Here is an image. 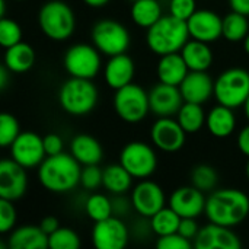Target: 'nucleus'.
<instances>
[{"instance_id":"obj_1","label":"nucleus","mask_w":249,"mask_h":249,"mask_svg":"<svg viewBox=\"0 0 249 249\" xmlns=\"http://www.w3.org/2000/svg\"><path fill=\"white\" fill-rule=\"evenodd\" d=\"M209 222L233 228L241 225L249 214V197L241 190L223 188L213 191L206 200Z\"/></svg>"},{"instance_id":"obj_2","label":"nucleus","mask_w":249,"mask_h":249,"mask_svg":"<svg viewBox=\"0 0 249 249\" xmlns=\"http://www.w3.org/2000/svg\"><path fill=\"white\" fill-rule=\"evenodd\" d=\"M82 165L70 153L47 156L38 166V179L41 185L51 193H67L80 184Z\"/></svg>"},{"instance_id":"obj_3","label":"nucleus","mask_w":249,"mask_h":249,"mask_svg":"<svg viewBox=\"0 0 249 249\" xmlns=\"http://www.w3.org/2000/svg\"><path fill=\"white\" fill-rule=\"evenodd\" d=\"M190 32L187 22L177 19L172 15L162 16L155 25L147 28V47L158 55L179 53L188 42Z\"/></svg>"},{"instance_id":"obj_4","label":"nucleus","mask_w":249,"mask_h":249,"mask_svg":"<svg viewBox=\"0 0 249 249\" xmlns=\"http://www.w3.org/2000/svg\"><path fill=\"white\" fill-rule=\"evenodd\" d=\"M38 23L45 36L53 41H64L73 35L76 18L67 3L61 0H51L44 3L39 9Z\"/></svg>"},{"instance_id":"obj_5","label":"nucleus","mask_w":249,"mask_h":249,"mask_svg":"<svg viewBox=\"0 0 249 249\" xmlns=\"http://www.w3.org/2000/svg\"><path fill=\"white\" fill-rule=\"evenodd\" d=\"M58 102L70 115H86L96 107L98 89L90 79L70 77L58 90Z\"/></svg>"},{"instance_id":"obj_6","label":"nucleus","mask_w":249,"mask_h":249,"mask_svg":"<svg viewBox=\"0 0 249 249\" xmlns=\"http://www.w3.org/2000/svg\"><path fill=\"white\" fill-rule=\"evenodd\" d=\"M213 96L220 105L232 109L244 107L249 96V71L239 67L225 70L214 80Z\"/></svg>"},{"instance_id":"obj_7","label":"nucleus","mask_w":249,"mask_h":249,"mask_svg":"<svg viewBox=\"0 0 249 249\" xmlns=\"http://www.w3.org/2000/svg\"><path fill=\"white\" fill-rule=\"evenodd\" d=\"M114 109L123 121L137 124L143 121L150 111L149 93L142 86L131 82L115 90Z\"/></svg>"},{"instance_id":"obj_8","label":"nucleus","mask_w":249,"mask_h":249,"mask_svg":"<svg viewBox=\"0 0 249 249\" xmlns=\"http://www.w3.org/2000/svg\"><path fill=\"white\" fill-rule=\"evenodd\" d=\"M92 41L99 53L112 57L130 47V34L124 25L112 19H102L92 28Z\"/></svg>"},{"instance_id":"obj_9","label":"nucleus","mask_w":249,"mask_h":249,"mask_svg":"<svg viewBox=\"0 0 249 249\" xmlns=\"http://www.w3.org/2000/svg\"><path fill=\"white\" fill-rule=\"evenodd\" d=\"M63 63L70 77L92 80L101 70L99 50L89 44H74L66 51Z\"/></svg>"},{"instance_id":"obj_10","label":"nucleus","mask_w":249,"mask_h":249,"mask_svg":"<svg viewBox=\"0 0 249 249\" xmlns=\"http://www.w3.org/2000/svg\"><path fill=\"white\" fill-rule=\"evenodd\" d=\"M120 163L133 178L146 179L158 168V158L152 146L143 142H131L120 153Z\"/></svg>"},{"instance_id":"obj_11","label":"nucleus","mask_w":249,"mask_h":249,"mask_svg":"<svg viewBox=\"0 0 249 249\" xmlns=\"http://www.w3.org/2000/svg\"><path fill=\"white\" fill-rule=\"evenodd\" d=\"M10 155L12 159L25 169L39 166L47 158L42 137L32 131H23L16 137V140L10 144Z\"/></svg>"},{"instance_id":"obj_12","label":"nucleus","mask_w":249,"mask_h":249,"mask_svg":"<svg viewBox=\"0 0 249 249\" xmlns=\"http://www.w3.org/2000/svg\"><path fill=\"white\" fill-rule=\"evenodd\" d=\"M92 242L98 249H123L128 244V229L118 216L95 222Z\"/></svg>"},{"instance_id":"obj_13","label":"nucleus","mask_w":249,"mask_h":249,"mask_svg":"<svg viewBox=\"0 0 249 249\" xmlns=\"http://www.w3.org/2000/svg\"><path fill=\"white\" fill-rule=\"evenodd\" d=\"M185 130L181 127L178 120L171 117H160L150 128V139L153 144L168 153L178 152L185 143Z\"/></svg>"},{"instance_id":"obj_14","label":"nucleus","mask_w":249,"mask_h":249,"mask_svg":"<svg viewBox=\"0 0 249 249\" xmlns=\"http://www.w3.org/2000/svg\"><path fill=\"white\" fill-rule=\"evenodd\" d=\"M133 209L143 217H152L165 207V193L153 181H140L131 191Z\"/></svg>"},{"instance_id":"obj_15","label":"nucleus","mask_w":249,"mask_h":249,"mask_svg":"<svg viewBox=\"0 0 249 249\" xmlns=\"http://www.w3.org/2000/svg\"><path fill=\"white\" fill-rule=\"evenodd\" d=\"M28 187L26 171L13 159H3L0 162V198L10 201L19 200Z\"/></svg>"},{"instance_id":"obj_16","label":"nucleus","mask_w":249,"mask_h":249,"mask_svg":"<svg viewBox=\"0 0 249 249\" xmlns=\"http://www.w3.org/2000/svg\"><path fill=\"white\" fill-rule=\"evenodd\" d=\"M187 26L190 36L203 42L210 44L223 36V19L213 10H196L187 20Z\"/></svg>"},{"instance_id":"obj_17","label":"nucleus","mask_w":249,"mask_h":249,"mask_svg":"<svg viewBox=\"0 0 249 249\" xmlns=\"http://www.w3.org/2000/svg\"><path fill=\"white\" fill-rule=\"evenodd\" d=\"M150 111L159 117H172L178 114L179 108L185 102L179 86L159 82L149 92Z\"/></svg>"},{"instance_id":"obj_18","label":"nucleus","mask_w":249,"mask_h":249,"mask_svg":"<svg viewBox=\"0 0 249 249\" xmlns=\"http://www.w3.org/2000/svg\"><path fill=\"white\" fill-rule=\"evenodd\" d=\"M241 247L242 244L232 228L212 222L201 228L194 239V248L197 249H239Z\"/></svg>"},{"instance_id":"obj_19","label":"nucleus","mask_w":249,"mask_h":249,"mask_svg":"<svg viewBox=\"0 0 249 249\" xmlns=\"http://www.w3.org/2000/svg\"><path fill=\"white\" fill-rule=\"evenodd\" d=\"M206 197L203 191L191 187H179L169 197V207L175 210L182 219L193 217L197 219L206 210Z\"/></svg>"},{"instance_id":"obj_20","label":"nucleus","mask_w":249,"mask_h":249,"mask_svg":"<svg viewBox=\"0 0 249 249\" xmlns=\"http://www.w3.org/2000/svg\"><path fill=\"white\" fill-rule=\"evenodd\" d=\"M179 90L185 102L204 104L214 93V80L207 71L190 70L179 85Z\"/></svg>"},{"instance_id":"obj_21","label":"nucleus","mask_w":249,"mask_h":249,"mask_svg":"<svg viewBox=\"0 0 249 249\" xmlns=\"http://www.w3.org/2000/svg\"><path fill=\"white\" fill-rule=\"evenodd\" d=\"M134 61L130 55H127L125 53L123 54H117L109 57L107 66H105V82L107 85L117 90L128 83L133 82L134 77Z\"/></svg>"},{"instance_id":"obj_22","label":"nucleus","mask_w":249,"mask_h":249,"mask_svg":"<svg viewBox=\"0 0 249 249\" xmlns=\"http://www.w3.org/2000/svg\"><path fill=\"white\" fill-rule=\"evenodd\" d=\"M188 71L190 69L185 60L182 58L181 53H171V54L160 55V60L156 69L159 82L174 85V86H179L181 82L188 74Z\"/></svg>"},{"instance_id":"obj_23","label":"nucleus","mask_w":249,"mask_h":249,"mask_svg":"<svg viewBox=\"0 0 249 249\" xmlns=\"http://www.w3.org/2000/svg\"><path fill=\"white\" fill-rule=\"evenodd\" d=\"M7 247L10 249H45L48 248V235L39 226L25 225L12 232Z\"/></svg>"},{"instance_id":"obj_24","label":"nucleus","mask_w":249,"mask_h":249,"mask_svg":"<svg viewBox=\"0 0 249 249\" xmlns=\"http://www.w3.org/2000/svg\"><path fill=\"white\" fill-rule=\"evenodd\" d=\"M187 66L193 71H207L213 64V51L209 42L198 39H188V42L179 51Z\"/></svg>"},{"instance_id":"obj_25","label":"nucleus","mask_w":249,"mask_h":249,"mask_svg":"<svg viewBox=\"0 0 249 249\" xmlns=\"http://www.w3.org/2000/svg\"><path fill=\"white\" fill-rule=\"evenodd\" d=\"M70 152L74 156V159L83 166L85 165H98L104 156L101 143L89 134L76 136L71 140Z\"/></svg>"},{"instance_id":"obj_26","label":"nucleus","mask_w":249,"mask_h":249,"mask_svg":"<svg viewBox=\"0 0 249 249\" xmlns=\"http://www.w3.org/2000/svg\"><path fill=\"white\" fill-rule=\"evenodd\" d=\"M206 125L214 137H229L236 127V117L233 114V109L219 104L207 114Z\"/></svg>"},{"instance_id":"obj_27","label":"nucleus","mask_w":249,"mask_h":249,"mask_svg":"<svg viewBox=\"0 0 249 249\" xmlns=\"http://www.w3.org/2000/svg\"><path fill=\"white\" fill-rule=\"evenodd\" d=\"M35 64V51L26 42H18L4 53V66L10 73H25Z\"/></svg>"},{"instance_id":"obj_28","label":"nucleus","mask_w":249,"mask_h":249,"mask_svg":"<svg viewBox=\"0 0 249 249\" xmlns=\"http://www.w3.org/2000/svg\"><path fill=\"white\" fill-rule=\"evenodd\" d=\"M131 182H133V177L121 163L108 165L104 169L102 185L105 187L107 191H109L114 196L125 194L131 188Z\"/></svg>"},{"instance_id":"obj_29","label":"nucleus","mask_w":249,"mask_h":249,"mask_svg":"<svg viewBox=\"0 0 249 249\" xmlns=\"http://www.w3.org/2000/svg\"><path fill=\"white\" fill-rule=\"evenodd\" d=\"M162 18V7L158 0H136L131 6V19L142 28H150Z\"/></svg>"},{"instance_id":"obj_30","label":"nucleus","mask_w":249,"mask_h":249,"mask_svg":"<svg viewBox=\"0 0 249 249\" xmlns=\"http://www.w3.org/2000/svg\"><path fill=\"white\" fill-rule=\"evenodd\" d=\"M177 120L185 133H197L206 124L207 115L204 114L201 104L184 102L177 114Z\"/></svg>"},{"instance_id":"obj_31","label":"nucleus","mask_w":249,"mask_h":249,"mask_svg":"<svg viewBox=\"0 0 249 249\" xmlns=\"http://www.w3.org/2000/svg\"><path fill=\"white\" fill-rule=\"evenodd\" d=\"M181 219L182 217L168 206V207L160 209L156 214L150 217V228L158 236L171 235V233L178 232Z\"/></svg>"},{"instance_id":"obj_32","label":"nucleus","mask_w":249,"mask_h":249,"mask_svg":"<svg viewBox=\"0 0 249 249\" xmlns=\"http://www.w3.org/2000/svg\"><path fill=\"white\" fill-rule=\"evenodd\" d=\"M249 34L248 16L232 10L223 18V36L229 42L244 41Z\"/></svg>"},{"instance_id":"obj_33","label":"nucleus","mask_w":249,"mask_h":249,"mask_svg":"<svg viewBox=\"0 0 249 249\" xmlns=\"http://www.w3.org/2000/svg\"><path fill=\"white\" fill-rule=\"evenodd\" d=\"M85 212H86L88 217L92 219L93 222L105 220V219L114 216L112 200H109L104 194H93L86 200Z\"/></svg>"},{"instance_id":"obj_34","label":"nucleus","mask_w":249,"mask_h":249,"mask_svg":"<svg viewBox=\"0 0 249 249\" xmlns=\"http://www.w3.org/2000/svg\"><path fill=\"white\" fill-rule=\"evenodd\" d=\"M217 172L213 166L201 163L197 165L191 172V182L200 191H213L217 184Z\"/></svg>"},{"instance_id":"obj_35","label":"nucleus","mask_w":249,"mask_h":249,"mask_svg":"<svg viewBox=\"0 0 249 249\" xmlns=\"http://www.w3.org/2000/svg\"><path fill=\"white\" fill-rule=\"evenodd\" d=\"M80 247L79 235L67 228H58L48 236V248L51 249H77Z\"/></svg>"},{"instance_id":"obj_36","label":"nucleus","mask_w":249,"mask_h":249,"mask_svg":"<svg viewBox=\"0 0 249 249\" xmlns=\"http://www.w3.org/2000/svg\"><path fill=\"white\" fill-rule=\"evenodd\" d=\"M19 134L20 128L18 120L12 114L3 112L0 115V146L10 147V144L16 140Z\"/></svg>"},{"instance_id":"obj_37","label":"nucleus","mask_w":249,"mask_h":249,"mask_svg":"<svg viewBox=\"0 0 249 249\" xmlns=\"http://www.w3.org/2000/svg\"><path fill=\"white\" fill-rule=\"evenodd\" d=\"M22 41V29L20 26L7 18H1L0 20V44L4 48H9Z\"/></svg>"},{"instance_id":"obj_38","label":"nucleus","mask_w":249,"mask_h":249,"mask_svg":"<svg viewBox=\"0 0 249 249\" xmlns=\"http://www.w3.org/2000/svg\"><path fill=\"white\" fill-rule=\"evenodd\" d=\"M16 209L10 200L0 198V233H7L15 228L16 223Z\"/></svg>"},{"instance_id":"obj_39","label":"nucleus","mask_w":249,"mask_h":249,"mask_svg":"<svg viewBox=\"0 0 249 249\" xmlns=\"http://www.w3.org/2000/svg\"><path fill=\"white\" fill-rule=\"evenodd\" d=\"M102 177L104 169H101L98 165H85L82 168L80 184L86 190H96L99 185H102Z\"/></svg>"},{"instance_id":"obj_40","label":"nucleus","mask_w":249,"mask_h":249,"mask_svg":"<svg viewBox=\"0 0 249 249\" xmlns=\"http://www.w3.org/2000/svg\"><path fill=\"white\" fill-rule=\"evenodd\" d=\"M196 0H171L169 15L187 22L196 12Z\"/></svg>"},{"instance_id":"obj_41","label":"nucleus","mask_w":249,"mask_h":249,"mask_svg":"<svg viewBox=\"0 0 249 249\" xmlns=\"http://www.w3.org/2000/svg\"><path fill=\"white\" fill-rule=\"evenodd\" d=\"M156 247L159 249H191L194 247V244H191V241H188L187 238L175 232L171 235L159 236Z\"/></svg>"},{"instance_id":"obj_42","label":"nucleus","mask_w":249,"mask_h":249,"mask_svg":"<svg viewBox=\"0 0 249 249\" xmlns=\"http://www.w3.org/2000/svg\"><path fill=\"white\" fill-rule=\"evenodd\" d=\"M198 232H200V228H198L196 219H193V217H184V219H181L179 229H178V233L179 235H182L188 241H194L197 238Z\"/></svg>"},{"instance_id":"obj_43","label":"nucleus","mask_w":249,"mask_h":249,"mask_svg":"<svg viewBox=\"0 0 249 249\" xmlns=\"http://www.w3.org/2000/svg\"><path fill=\"white\" fill-rule=\"evenodd\" d=\"M44 140V149L47 156H53V155H58L63 152V139L58 134H47L45 137H42Z\"/></svg>"},{"instance_id":"obj_44","label":"nucleus","mask_w":249,"mask_h":249,"mask_svg":"<svg viewBox=\"0 0 249 249\" xmlns=\"http://www.w3.org/2000/svg\"><path fill=\"white\" fill-rule=\"evenodd\" d=\"M123 196H124V194H121V196H117V198H115V200H112L114 216H118V217L124 216V214H125V213L130 210V206L133 207V203H131V200L128 201V200H125Z\"/></svg>"},{"instance_id":"obj_45","label":"nucleus","mask_w":249,"mask_h":249,"mask_svg":"<svg viewBox=\"0 0 249 249\" xmlns=\"http://www.w3.org/2000/svg\"><path fill=\"white\" fill-rule=\"evenodd\" d=\"M39 228L50 236L53 232H55L58 228H60V223H58V219L54 217V216H47L41 220L39 223Z\"/></svg>"},{"instance_id":"obj_46","label":"nucleus","mask_w":249,"mask_h":249,"mask_svg":"<svg viewBox=\"0 0 249 249\" xmlns=\"http://www.w3.org/2000/svg\"><path fill=\"white\" fill-rule=\"evenodd\" d=\"M238 147L245 156L249 158V125L244 127L238 134Z\"/></svg>"},{"instance_id":"obj_47","label":"nucleus","mask_w":249,"mask_h":249,"mask_svg":"<svg viewBox=\"0 0 249 249\" xmlns=\"http://www.w3.org/2000/svg\"><path fill=\"white\" fill-rule=\"evenodd\" d=\"M229 6L232 10L249 16V0H229Z\"/></svg>"},{"instance_id":"obj_48","label":"nucleus","mask_w":249,"mask_h":249,"mask_svg":"<svg viewBox=\"0 0 249 249\" xmlns=\"http://www.w3.org/2000/svg\"><path fill=\"white\" fill-rule=\"evenodd\" d=\"M10 70L6 67V66H3L1 69H0V89H4L6 88V85H7V73H9Z\"/></svg>"},{"instance_id":"obj_49","label":"nucleus","mask_w":249,"mask_h":249,"mask_svg":"<svg viewBox=\"0 0 249 249\" xmlns=\"http://www.w3.org/2000/svg\"><path fill=\"white\" fill-rule=\"evenodd\" d=\"M89 7H104V6H107L108 4V1L109 0H83Z\"/></svg>"},{"instance_id":"obj_50","label":"nucleus","mask_w":249,"mask_h":249,"mask_svg":"<svg viewBox=\"0 0 249 249\" xmlns=\"http://www.w3.org/2000/svg\"><path fill=\"white\" fill-rule=\"evenodd\" d=\"M244 48H245V53L249 55V34L245 36V39H244Z\"/></svg>"},{"instance_id":"obj_51","label":"nucleus","mask_w":249,"mask_h":249,"mask_svg":"<svg viewBox=\"0 0 249 249\" xmlns=\"http://www.w3.org/2000/svg\"><path fill=\"white\" fill-rule=\"evenodd\" d=\"M244 108H245V114H247V118L249 120V96H248V99H247V102L244 104Z\"/></svg>"},{"instance_id":"obj_52","label":"nucleus","mask_w":249,"mask_h":249,"mask_svg":"<svg viewBox=\"0 0 249 249\" xmlns=\"http://www.w3.org/2000/svg\"><path fill=\"white\" fill-rule=\"evenodd\" d=\"M247 177H248V179H249V162H248V165H247Z\"/></svg>"},{"instance_id":"obj_53","label":"nucleus","mask_w":249,"mask_h":249,"mask_svg":"<svg viewBox=\"0 0 249 249\" xmlns=\"http://www.w3.org/2000/svg\"><path fill=\"white\" fill-rule=\"evenodd\" d=\"M16 1H20V0H16Z\"/></svg>"},{"instance_id":"obj_54","label":"nucleus","mask_w":249,"mask_h":249,"mask_svg":"<svg viewBox=\"0 0 249 249\" xmlns=\"http://www.w3.org/2000/svg\"><path fill=\"white\" fill-rule=\"evenodd\" d=\"M133 1H136V0H133Z\"/></svg>"}]
</instances>
